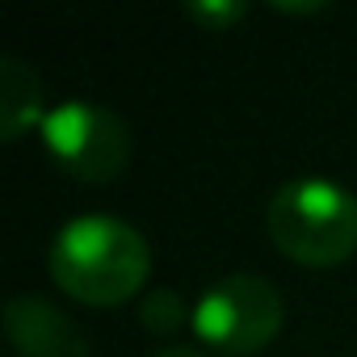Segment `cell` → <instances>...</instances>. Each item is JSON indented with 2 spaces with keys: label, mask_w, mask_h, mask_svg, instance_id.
Segmentation results:
<instances>
[{
  "label": "cell",
  "mask_w": 357,
  "mask_h": 357,
  "mask_svg": "<svg viewBox=\"0 0 357 357\" xmlns=\"http://www.w3.org/2000/svg\"><path fill=\"white\" fill-rule=\"evenodd\" d=\"M47 269L72 303L122 307L143 290L151 273V248L139 227L114 215H76L55 231Z\"/></svg>",
  "instance_id": "1"
},
{
  "label": "cell",
  "mask_w": 357,
  "mask_h": 357,
  "mask_svg": "<svg viewBox=\"0 0 357 357\" xmlns=\"http://www.w3.org/2000/svg\"><path fill=\"white\" fill-rule=\"evenodd\" d=\"M43 84H38V72L17 59V55H5L0 59V139L5 143H17L34 122L43 126Z\"/></svg>",
  "instance_id": "6"
},
{
  "label": "cell",
  "mask_w": 357,
  "mask_h": 357,
  "mask_svg": "<svg viewBox=\"0 0 357 357\" xmlns=\"http://www.w3.org/2000/svg\"><path fill=\"white\" fill-rule=\"evenodd\" d=\"M43 143L55 164L84 185H105L130 164V126L93 101H63L43 118Z\"/></svg>",
  "instance_id": "4"
},
{
  "label": "cell",
  "mask_w": 357,
  "mask_h": 357,
  "mask_svg": "<svg viewBox=\"0 0 357 357\" xmlns=\"http://www.w3.org/2000/svg\"><path fill=\"white\" fill-rule=\"evenodd\" d=\"M265 231L294 265L332 269L357 252V194L328 176H294L269 198Z\"/></svg>",
  "instance_id": "2"
},
{
  "label": "cell",
  "mask_w": 357,
  "mask_h": 357,
  "mask_svg": "<svg viewBox=\"0 0 357 357\" xmlns=\"http://www.w3.org/2000/svg\"><path fill=\"white\" fill-rule=\"evenodd\" d=\"M5 332L17 357H89L84 332L47 294H13L5 303Z\"/></svg>",
  "instance_id": "5"
},
{
  "label": "cell",
  "mask_w": 357,
  "mask_h": 357,
  "mask_svg": "<svg viewBox=\"0 0 357 357\" xmlns=\"http://www.w3.org/2000/svg\"><path fill=\"white\" fill-rule=\"evenodd\" d=\"M139 319H143L147 332H155V336H172L176 328L194 324V311H185V303L176 298L172 290H155V294H147V298L139 303Z\"/></svg>",
  "instance_id": "7"
},
{
  "label": "cell",
  "mask_w": 357,
  "mask_h": 357,
  "mask_svg": "<svg viewBox=\"0 0 357 357\" xmlns=\"http://www.w3.org/2000/svg\"><path fill=\"white\" fill-rule=\"evenodd\" d=\"M273 9H282V13H303V17H307V13H324L328 5L319 0V5H273Z\"/></svg>",
  "instance_id": "10"
},
{
  "label": "cell",
  "mask_w": 357,
  "mask_h": 357,
  "mask_svg": "<svg viewBox=\"0 0 357 357\" xmlns=\"http://www.w3.org/2000/svg\"><path fill=\"white\" fill-rule=\"evenodd\" d=\"M151 357H206V353L202 349H190V344H168V349H160Z\"/></svg>",
  "instance_id": "9"
},
{
  "label": "cell",
  "mask_w": 357,
  "mask_h": 357,
  "mask_svg": "<svg viewBox=\"0 0 357 357\" xmlns=\"http://www.w3.org/2000/svg\"><path fill=\"white\" fill-rule=\"evenodd\" d=\"M244 13H248V5H236V0H223V5H219V0H202V5L194 0V5H190V17H194L198 26H206V30H227V26H236Z\"/></svg>",
  "instance_id": "8"
},
{
  "label": "cell",
  "mask_w": 357,
  "mask_h": 357,
  "mask_svg": "<svg viewBox=\"0 0 357 357\" xmlns=\"http://www.w3.org/2000/svg\"><path fill=\"white\" fill-rule=\"evenodd\" d=\"M194 332L215 353L252 357L269 349L282 332V294L261 273H223L194 303Z\"/></svg>",
  "instance_id": "3"
}]
</instances>
